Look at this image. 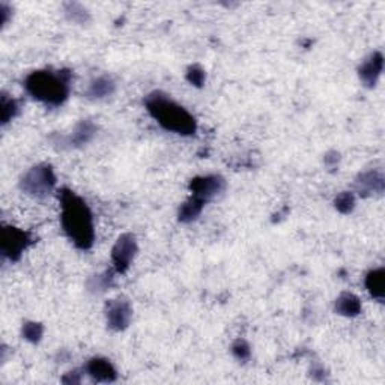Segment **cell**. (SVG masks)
Masks as SVG:
<instances>
[{"instance_id": "1", "label": "cell", "mask_w": 385, "mask_h": 385, "mask_svg": "<svg viewBox=\"0 0 385 385\" xmlns=\"http://www.w3.org/2000/svg\"><path fill=\"white\" fill-rule=\"evenodd\" d=\"M60 225L75 249L88 251L95 243V225L86 200L69 188L59 190Z\"/></svg>"}, {"instance_id": "2", "label": "cell", "mask_w": 385, "mask_h": 385, "mask_svg": "<svg viewBox=\"0 0 385 385\" xmlns=\"http://www.w3.org/2000/svg\"><path fill=\"white\" fill-rule=\"evenodd\" d=\"M145 107L149 116L157 124L169 131L182 137H190L197 133V121L186 107L178 104L171 95L164 92L156 90L145 97Z\"/></svg>"}, {"instance_id": "3", "label": "cell", "mask_w": 385, "mask_h": 385, "mask_svg": "<svg viewBox=\"0 0 385 385\" xmlns=\"http://www.w3.org/2000/svg\"><path fill=\"white\" fill-rule=\"evenodd\" d=\"M73 73L69 69H36L26 75L23 86L36 101L50 107L62 105L71 92Z\"/></svg>"}, {"instance_id": "4", "label": "cell", "mask_w": 385, "mask_h": 385, "mask_svg": "<svg viewBox=\"0 0 385 385\" xmlns=\"http://www.w3.org/2000/svg\"><path fill=\"white\" fill-rule=\"evenodd\" d=\"M58 186V176L55 169L49 163H40L29 169L21 176L18 182L20 190L25 195L35 199H47L51 192H55Z\"/></svg>"}, {"instance_id": "5", "label": "cell", "mask_w": 385, "mask_h": 385, "mask_svg": "<svg viewBox=\"0 0 385 385\" xmlns=\"http://www.w3.org/2000/svg\"><path fill=\"white\" fill-rule=\"evenodd\" d=\"M32 243V235L29 232L14 226H3L2 240H0V253H2L5 259L17 262Z\"/></svg>"}, {"instance_id": "6", "label": "cell", "mask_w": 385, "mask_h": 385, "mask_svg": "<svg viewBox=\"0 0 385 385\" xmlns=\"http://www.w3.org/2000/svg\"><path fill=\"white\" fill-rule=\"evenodd\" d=\"M138 253L137 238L133 234H122L112 249V265L116 274H125Z\"/></svg>"}, {"instance_id": "7", "label": "cell", "mask_w": 385, "mask_h": 385, "mask_svg": "<svg viewBox=\"0 0 385 385\" xmlns=\"http://www.w3.org/2000/svg\"><path fill=\"white\" fill-rule=\"evenodd\" d=\"M190 192L191 196L202 200L205 203H210L211 200L219 197L226 190V179L221 175H200L195 176L190 181Z\"/></svg>"}, {"instance_id": "8", "label": "cell", "mask_w": 385, "mask_h": 385, "mask_svg": "<svg viewBox=\"0 0 385 385\" xmlns=\"http://www.w3.org/2000/svg\"><path fill=\"white\" fill-rule=\"evenodd\" d=\"M104 314L107 328L114 331V333H121V331H125L133 321V307L127 299H110L105 304Z\"/></svg>"}, {"instance_id": "9", "label": "cell", "mask_w": 385, "mask_h": 385, "mask_svg": "<svg viewBox=\"0 0 385 385\" xmlns=\"http://www.w3.org/2000/svg\"><path fill=\"white\" fill-rule=\"evenodd\" d=\"M97 131L98 127L95 125V122H92L90 119H83L79 124H75V127L68 136H60L56 145L60 143V148L68 149L82 148V146H86L88 143L94 140Z\"/></svg>"}, {"instance_id": "10", "label": "cell", "mask_w": 385, "mask_h": 385, "mask_svg": "<svg viewBox=\"0 0 385 385\" xmlns=\"http://www.w3.org/2000/svg\"><path fill=\"white\" fill-rule=\"evenodd\" d=\"M356 192L361 197H372L381 196L385 190V176L380 169H371V171L361 172L357 175L356 182Z\"/></svg>"}, {"instance_id": "11", "label": "cell", "mask_w": 385, "mask_h": 385, "mask_svg": "<svg viewBox=\"0 0 385 385\" xmlns=\"http://www.w3.org/2000/svg\"><path fill=\"white\" fill-rule=\"evenodd\" d=\"M382 71H384V55L382 51L376 50L371 53V55L358 65L357 74L364 88L373 89L376 84H378Z\"/></svg>"}, {"instance_id": "12", "label": "cell", "mask_w": 385, "mask_h": 385, "mask_svg": "<svg viewBox=\"0 0 385 385\" xmlns=\"http://www.w3.org/2000/svg\"><path fill=\"white\" fill-rule=\"evenodd\" d=\"M83 372L98 384H112L118 380V371L109 358L92 357L86 361Z\"/></svg>"}, {"instance_id": "13", "label": "cell", "mask_w": 385, "mask_h": 385, "mask_svg": "<svg viewBox=\"0 0 385 385\" xmlns=\"http://www.w3.org/2000/svg\"><path fill=\"white\" fill-rule=\"evenodd\" d=\"M363 310L361 299L352 292H342L334 301V312L343 318H357Z\"/></svg>"}, {"instance_id": "14", "label": "cell", "mask_w": 385, "mask_h": 385, "mask_svg": "<svg viewBox=\"0 0 385 385\" xmlns=\"http://www.w3.org/2000/svg\"><path fill=\"white\" fill-rule=\"evenodd\" d=\"M116 92V82L112 75H99L89 83L86 89V98L89 99H105Z\"/></svg>"}, {"instance_id": "15", "label": "cell", "mask_w": 385, "mask_h": 385, "mask_svg": "<svg viewBox=\"0 0 385 385\" xmlns=\"http://www.w3.org/2000/svg\"><path fill=\"white\" fill-rule=\"evenodd\" d=\"M364 286L373 299L384 303L385 299V269L382 266L373 268L366 274Z\"/></svg>"}, {"instance_id": "16", "label": "cell", "mask_w": 385, "mask_h": 385, "mask_svg": "<svg viewBox=\"0 0 385 385\" xmlns=\"http://www.w3.org/2000/svg\"><path fill=\"white\" fill-rule=\"evenodd\" d=\"M205 202H202V200L195 197V196H190L186 202H184L181 206H179V210H178V220L181 223H184V225H190V223L192 221H196L199 217H200V214L203 212V208H205Z\"/></svg>"}, {"instance_id": "17", "label": "cell", "mask_w": 385, "mask_h": 385, "mask_svg": "<svg viewBox=\"0 0 385 385\" xmlns=\"http://www.w3.org/2000/svg\"><path fill=\"white\" fill-rule=\"evenodd\" d=\"M114 275H116V271H114L113 268L107 269L104 273L92 275L86 282V288L92 294H104V292L109 290L114 284Z\"/></svg>"}, {"instance_id": "18", "label": "cell", "mask_w": 385, "mask_h": 385, "mask_svg": "<svg viewBox=\"0 0 385 385\" xmlns=\"http://www.w3.org/2000/svg\"><path fill=\"white\" fill-rule=\"evenodd\" d=\"M64 12H65V17L69 21L75 23V25H80V26L88 25V23H90V20H92L90 12L82 3H77V2L65 3Z\"/></svg>"}, {"instance_id": "19", "label": "cell", "mask_w": 385, "mask_h": 385, "mask_svg": "<svg viewBox=\"0 0 385 385\" xmlns=\"http://www.w3.org/2000/svg\"><path fill=\"white\" fill-rule=\"evenodd\" d=\"M18 103L17 99L6 95V92H2L0 97V116H2V125L10 124V122L18 114Z\"/></svg>"}, {"instance_id": "20", "label": "cell", "mask_w": 385, "mask_h": 385, "mask_svg": "<svg viewBox=\"0 0 385 385\" xmlns=\"http://www.w3.org/2000/svg\"><path fill=\"white\" fill-rule=\"evenodd\" d=\"M42 336H44V325L41 322H36V321L23 322L21 337L25 338L26 342L36 345L42 340Z\"/></svg>"}, {"instance_id": "21", "label": "cell", "mask_w": 385, "mask_h": 385, "mask_svg": "<svg viewBox=\"0 0 385 385\" xmlns=\"http://www.w3.org/2000/svg\"><path fill=\"white\" fill-rule=\"evenodd\" d=\"M356 205H357V197L353 191H342L338 192L334 199V208L343 215L352 214V211L356 210Z\"/></svg>"}, {"instance_id": "22", "label": "cell", "mask_w": 385, "mask_h": 385, "mask_svg": "<svg viewBox=\"0 0 385 385\" xmlns=\"http://www.w3.org/2000/svg\"><path fill=\"white\" fill-rule=\"evenodd\" d=\"M230 352L232 356L240 361V363H247L251 358V346L244 338H236V340L230 346Z\"/></svg>"}, {"instance_id": "23", "label": "cell", "mask_w": 385, "mask_h": 385, "mask_svg": "<svg viewBox=\"0 0 385 385\" xmlns=\"http://www.w3.org/2000/svg\"><path fill=\"white\" fill-rule=\"evenodd\" d=\"M186 79L187 82L191 84V86H195L197 89L203 88V84L206 82V71L205 69L200 66L199 64L195 65H190L187 68V73H186Z\"/></svg>"}, {"instance_id": "24", "label": "cell", "mask_w": 385, "mask_h": 385, "mask_svg": "<svg viewBox=\"0 0 385 385\" xmlns=\"http://www.w3.org/2000/svg\"><path fill=\"white\" fill-rule=\"evenodd\" d=\"M11 6L8 5V3H5V2H0V26H5L8 21H10V18H11Z\"/></svg>"}, {"instance_id": "25", "label": "cell", "mask_w": 385, "mask_h": 385, "mask_svg": "<svg viewBox=\"0 0 385 385\" xmlns=\"http://www.w3.org/2000/svg\"><path fill=\"white\" fill-rule=\"evenodd\" d=\"M323 161H325V164L328 167H336L338 164V161H340V153H338L337 151H330L325 153V158H323Z\"/></svg>"}, {"instance_id": "26", "label": "cell", "mask_w": 385, "mask_h": 385, "mask_svg": "<svg viewBox=\"0 0 385 385\" xmlns=\"http://www.w3.org/2000/svg\"><path fill=\"white\" fill-rule=\"evenodd\" d=\"M62 382L64 384H80L82 382V373L79 371L68 372L62 378Z\"/></svg>"}, {"instance_id": "27", "label": "cell", "mask_w": 385, "mask_h": 385, "mask_svg": "<svg viewBox=\"0 0 385 385\" xmlns=\"http://www.w3.org/2000/svg\"><path fill=\"white\" fill-rule=\"evenodd\" d=\"M312 378L316 381H325V371L321 366L312 369Z\"/></svg>"}]
</instances>
